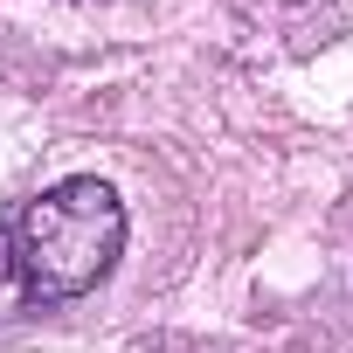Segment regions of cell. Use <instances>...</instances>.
<instances>
[{"mask_svg": "<svg viewBox=\"0 0 353 353\" xmlns=\"http://www.w3.org/2000/svg\"><path fill=\"white\" fill-rule=\"evenodd\" d=\"M8 250H14V270L35 291V305L83 298L111 277V263L125 250V201L90 173L56 181L8 215Z\"/></svg>", "mask_w": 353, "mask_h": 353, "instance_id": "1", "label": "cell"}, {"mask_svg": "<svg viewBox=\"0 0 353 353\" xmlns=\"http://www.w3.org/2000/svg\"><path fill=\"white\" fill-rule=\"evenodd\" d=\"M35 305V291L21 284V270H14V250H8V222H0V325L8 319H21Z\"/></svg>", "mask_w": 353, "mask_h": 353, "instance_id": "2", "label": "cell"}]
</instances>
